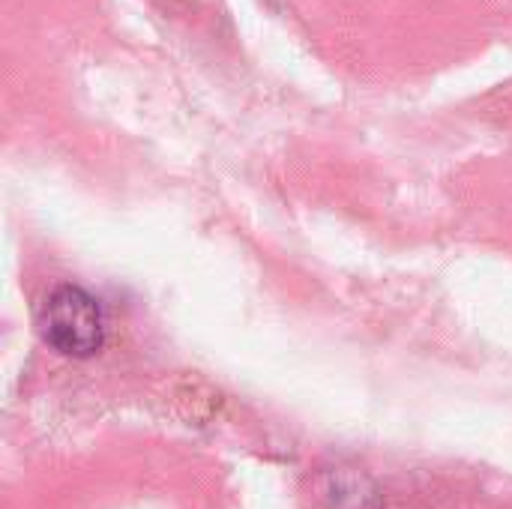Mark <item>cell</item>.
Returning <instances> with one entry per match:
<instances>
[{"label":"cell","instance_id":"obj_1","mask_svg":"<svg viewBox=\"0 0 512 509\" xmlns=\"http://www.w3.org/2000/svg\"><path fill=\"white\" fill-rule=\"evenodd\" d=\"M39 336L63 357H93L105 342V315L99 300L78 285H57L39 306Z\"/></svg>","mask_w":512,"mask_h":509}]
</instances>
